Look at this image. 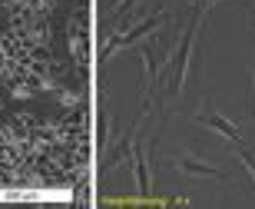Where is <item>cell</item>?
Instances as JSON below:
<instances>
[{
  "mask_svg": "<svg viewBox=\"0 0 255 209\" xmlns=\"http://www.w3.org/2000/svg\"><path fill=\"white\" fill-rule=\"evenodd\" d=\"M202 123H206V126H212V130H219V133H226L229 140H236V136H239V130H236L232 123H226L222 116H209V120H202Z\"/></svg>",
  "mask_w": 255,
  "mask_h": 209,
  "instance_id": "6da1fadb",
  "label": "cell"
},
{
  "mask_svg": "<svg viewBox=\"0 0 255 209\" xmlns=\"http://www.w3.org/2000/svg\"><path fill=\"white\" fill-rule=\"evenodd\" d=\"M182 170H189V173H199V176H216V170H209V166H196L192 160H182Z\"/></svg>",
  "mask_w": 255,
  "mask_h": 209,
  "instance_id": "7a4b0ae2",
  "label": "cell"
},
{
  "mask_svg": "<svg viewBox=\"0 0 255 209\" xmlns=\"http://www.w3.org/2000/svg\"><path fill=\"white\" fill-rule=\"evenodd\" d=\"M136 0H120V10H126V7H132Z\"/></svg>",
  "mask_w": 255,
  "mask_h": 209,
  "instance_id": "3957f363",
  "label": "cell"
}]
</instances>
